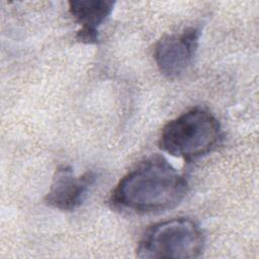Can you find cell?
Wrapping results in <instances>:
<instances>
[{"instance_id":"cell-1","label":"cell","mask_w":259,"mask_h":259,"mask_svg":"<svg viewBox=\"0 0 259 259\" xmlns=\"http://www.w3.org/2000/svg\"><path fill=\"white\" fill-rule=\"evenodd\" d=\"M188 189L186 178L164 157L152 156L139 163L117 183L111 202L138 213H154L177 206Z\"/></svg>"},{"instance_id":"cell-2","label":"cell","mask_w":259,"mask_h":259,"mask_svg":"<svg viewBox=\"0 0 259 259\" xmlns=\"http://www.w3.org/2000/svg\"><path fill=\"white\" fill-rule=\"evenodd\" d=\"M221 137L220 121L209 111L195 107L170 120L163 127L159 146L174 157L193 161L211 152Z\"/></svg>"},{"instance_id":"cell-3","label":"cell","mask_w":259,"mask_h":259,"mask_svg":"<svg viewBox=\"0 0 259 259\" xmlns=\"http://www.w3.org/2000/svg\"><path fill=\"white\" fill-rule=\"evenodd\" d=\"M204 248L200 227L188 218H177L152 226L141 239L137 255L141 258L193 259Z\"/></svg>"},{"instance_id":"cell-4","label":"cell","mask_w":259,"mask_h":259,"mask_svg":"<svg viewBox=\"0 0 259 259\" xmlns=\"http://www.w3.org/2000/svg\"><path fill=\"white\" fill-rule=\"evenodd\" d=\"M200 30L189 27L182 32L166 34L155 47V60L160 71L174 78L184 73L191 65L198 47Z\"/></svg>"},{"instance_id":"cell-5","label":"cell","mask_w":259,"mask_h":259,"mask_svg":"<svg viewBox=\"0 0 259 259\" xmlns=\"http://www.w3.org/2000/svg\"><path fill=\"white\" fill-rule=\"evenodd\" d=\"M96 175L90 171L76 175L70 166H61L55 173L45 200L50 206L60 210H73L85 200Z\"/></svg>"},{"instance_id":"cell-6","label":"cell","mask_w":259,"mask_h":259,"mask_svg":"<svg viewBox=\"0 0 259 259\" xmlns=\"http://www.w3.org/2000/svg\"><path fill=\"white\" fill-rule=\"evenodd\" d=\"M113 1L75 0L69 2L70 14L81 25L77 39L85 44H95L98 39V28L111 14Z\"/></svg>"}]
</instances>
